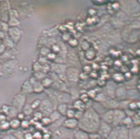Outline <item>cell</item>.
I'll return each instance as SVG.
<instances>
[{"label":"cell","instance_id":"obj_1","mask_svg":"<svg viewBox=\"0 0 140 139\" xmlns=\"http://www.w3.org/2000/svg\"><path fill=\"white\" fill-rule=\"evenodd\" d=\"M101 122V116L90 107L86 109L82 119L78 120V128L88 134L97 133Z\"/></svg>","mask_w":140,"mask_h":139},{"label":"cell","instance_id":"obj_2","mask_svg":"<svg viewBox=\"0 0 140 139\" xmlns=\"http://www.w3.org/2000/svg\"><path fill=\"white\" fill-rule=\"evenodd\" d=\"M49 99L54 106L55 110L58 105L61 103L68 104L72 100L70 93L64 91H60L53 89H47L46 91Z\"/></svg>","mask_w":140,"mask_h":139},{"label":"cell","instance_id":"obj_3","mask_svg":"<svg viewBox=\"0 0 140 139\" xmlns=\"http://www.w3.org/2000/svg\"><path fill=\"white\" fill-rule=\"evenodd\" d=\"M52 139L74 138V130L62 126L52 132Z\"/></svg>","mask_w":140,"mask_h":139},{"label":"cell","instance_id":"obj_4","mask_svg":"<svg viewBox=\"0 0 140 139\" xmlns=\"http://www.w3.org/2000/svg\"><path fill=\"white\" fill-rule=\"evenodd\" d=\"M39 108L40 112L45 116H49L55 110L53 105L49 99H44L42 101Z\"/></svg>","mask_w":140,"mask_h":139},{"label":"cell","instance_id":"obj_5","mask_svg":"<svg viewBox=\"0 0 140 139\" xmlns=\"http://www.w3.org/2000/svg\"><path fill=\"white\" fill-rule=\"evenodd\" d=\"M127 116L124 110L120 109L114 110L113 120L112 127H117L121 126L123 120Z\"/></svg>","mask_w":140,"mask_h":139},{"label":"cell","instance_id":"obj_6","mask_svg":"<svg viewBox=\"0 0 140 139\" xmlns=\"http://www.w3.org/2000/svg\"><path fill=\"white\" fill-rule=\"evenodd\" d=\"M112 125L107 124L101 120V124L98 130L97 133L101 139H107L112 130Z\"/></svg>","mask_w":140,"mask_h":139},{"label":"cell","instance_id":"obj_7","mask_svg":"<svg viewBox=\"0 0 140 139\" xmlns=\"http://www.w3.org/2000/svg\"><path fill=\"white\" fill-rule=\"evenodd\" d=\"M26 100V94L24 93L18 94L14 97L12 101L13 107L16 109L18 111L23 110Z\"/></svg>","mask_w":140,"mask_h":139},{"label":"cell","instance_id":"obj_8","mask_svg":"<svg viewBox=\"0 0 140 139\" xmlns=\"http://www.w3.org/2000/svg\"><path fill=\"white\" fill-rule=\"evenodd\" d=\"M67 79L72 83H76L79 78V71L74 68H69L66 71Z\"/></svg>","mask_w":140,"mask_h":139},{"label":"cell","instance_id":"obj_9","mask_svg":"<svg viewBox=\"0 0 140 139\" xmlns=\"http://www.w3.org/2000/svg\"><path fill=\"white\" fill-rule=\"evenodd\" d=\"M8 34L12 41L15 43H17L21 38V33L19 30L16 27H12L8 29Z\"/></svg>","mask_w":140,"mask_h":139},{"label":"cell","instance_id":"obj_10","mask_svg":"<svg viewBox=\"0 0 140 139\" xmlns=\"http://www.w3.org/2000/svg\"><path fill=\"white\" fill-rule=\"evenodd\" d=\"M29 82L33 87L34 93H41L44 91V88L42 84V83L38 81L34 77L31 78Z\"/></svg>","mask_w":140,"mask_h":139},{"label":"cell","instance_id":"obj_11","mask_svg":"<svg viewBox=\"0 0 140 139\" xmlns=\"http://www.w3.org/2000/svg\"><path fill=\"white\" fill-rule=\"evenodd\" d=\"M51 69L54 73L59 75L65 73L66 71V66L59 63H53L51 64Z\"/></svg>","mask_w":140,"mask_h":139},{"label":"cell","instance_id":"obj_12","mask_svg":"<svg viewBox=\"0 0 140 139\" xmlns=\"http://www.w3.org/2000/svg\"><path fill=\"white\" fill-rule=\"evenodd\" d=\"M78 120L75 118L68 119L66 118L65 120L63 126L66 128L68 129L74 130L78 127Z\"/></svg>","mask_w":140,"mask_h":139},{"label":"cell","instance_id":"obj_13","mask_svg":"<svg viewBox=\"0 0 140 139\" xmlns=\"http://www.w3.org/2000/svg\"><path fill=\"white\" fill-rule=\"evenodd\" d=\"M113 114L114 110H109L101 116L102 120L107 124L112 125L113 120Z\"/></svg>","mask_w":140,"mask_h":139},{"label":"cell","instance_id":"obj_14","mask_svg":"<svg viewBox=\"0 0 140 139\" xmlns=\"http://www.w3.org/2000/svg\"><path fill=\"white\" fill-rule=\"evenodd\" d=\"M127 93L124 87H121L117 88L115 93V97L120 101L124 100L127 96Z\"/></svg>","mask_w":140,"mask_h":139},{"label":"cell","instance_id":"obj_15","mask_svg":"<svg viewBox=\"0 0 140 139\" xmlns=\"http://www.w3.org/2000/svg\"><path fill=\"white\" fill-rule=\"evenodd\" d=\"M74 138L76 139H89L88 133L78 127L74 130Z\"/></svg>","mask_w":140,"mask_h":139},{"label":"cell","instance_id":"obj_16","mask_svg":"<svg viewBox=\"0 0 140 139\" xmlns=\"http://www.w3.org/2000/svg\"><path fill=\"white\" fill-rule=\"evenodd\" d=\"M66 117L62 116L58 120H56V121H55L54 122L51 124V125H49V126L51 128V132H52L55 130L58 129L59 128L63 126V124L66 120Z\"/></svg>","mask_w":140,"mask_h":139},{"label":"cell","instance_id":"obj_17","mask_svg":"<svg viewBox=\"0 0 140 139\" xmlns=\"http://www.w3.org/2000/svg\"><path fill=\"white\" fill-rule=\"evenodd\" d=\"M130 134V129L123 126H120L117 139H128Z\"/></svg>","mask_w":140,"mask_h":139},{"label":"cell","instance_id":"obj_18","mask_svg":"<svg viewBox=\"0 0 140 139\" xmlns=\"http://www.w3.org/2000/svg\"><path fill=\"white\" fill-rule=\"evenodd\" d=\"M22 92L24 94H31L34 92L33 88L29 81H26L23 84L22 86Z\"/></svg>","mask_w":140,"mask_h":139},{"label":"cell","instance_id":"obj_19","mask_svg":"<svg viewBox=\"0 0 140 139\" xmlns=\"http://www.w3.org/2000/svg\"><path fill=\"white\" fill-rule=\"evenodd\" d=\"M73 108L75 110L84 111L86 110V105L82 101L77 99L73 103Z\"/></svg>","mask_w":140,"mask_h":139},{"label":"cell","instance_id":"obj_20","mask_svg":"<svg viewBox=\"0 0 140 139\" xmlns=\"http://www.w3.org/2000/svg\"><path fill=\"white\" fill-rule=\"evenodd\" d=\"M68 106L66 103H61L57 105L56 107V110L63 116L66 117L67 112L68 111Z\"/></svg>","mask_w":140,"mask_h":139},{"label":"cell","instance_id":"obj_21","mask_svg":"<svg viewBox=\"0 0 140 139\" xmlns=\"http://www.w3.org/2000/svg\"><path fill=\"white\" fill-rule=\"evenodd\" d=\"M121 125L125 127L128 128L129 129H131L133 127H134L132 118L127 116L123 120Z\"/></svg>","mask_w":140,"mask_h":139},{"label":"cell","instance_id":"obj_22","mask_svg":"<svg viewBox=\"0 0 140 139\" xmlns=\"http://www.w3.org/2000/svg\"><path fill=\"white\" fill-rule=\"evenodd\" d=\"M130 134L133 139H140V126H134L130 129Z\"/></svg>","mask_w":140,"mask_h":139},{"label":"cell","instance_id":"obj_23","mask_svg":"<svg viewBox=\"0 0 140 139\" xmlns=\"http://www.w3.org/2000/svg\"><path fill=\"white\" fill-rule=\"evenodd\" d=\"M116 89H116L114 85L111 82H109L107 85V93L109 94V96L111 97H112V98L115 97V93H116Z\"/></svg>","mask_w":140,"mask_h":139},{"label":"cell","instance_id":"obj_24","mask_svg":"<svg viewBox=\"0 0 140 139\" xmlns=\"http://www.w3.org/2000/svg\"><path fill=\"white\" fill-rule=\"evenodd\" d=\"M120 126L113 127L107 139H117Z\"/></svg>","mask_w":140,"mask_h":139},{"label":"cell","instance_id":"obj_25","mask_svg":"<svg viewBox=\"0 0 140 139\" xmlns=\"http://www.w3.org/2000/svg\"><path fill=\"white\" fill-rule=\"evenodd\" d=\"M41 83L44 89L47 88V89H48L52 87L53 82L50 78L46 77L43 79Z\"/></svg>","mask_w":140,"mask_h":139},{"label":"cell","instance_id":"obj_26","mask_svg":"<svg viewBox=\"0 0 140 139\" xmlns=\"http://www.w3.org/2000/svg\"><path fill=\"white\" fill-rule=\"evenodd\" d=\"M62 116L56 110H55L51 114V115L49 116V117L51 119V122L53 123L60 119Z\"/></svg>","mask_w":140,"mask_h":139},{"label":"cell","instance_id":"obj_27","mask_svg":"<svg viewBox=\"0 0 140 139\" xmlns=\"http://www.w3.org/2000/svg\"><path fill=\"white\" fill-rule=\"evenodd\" d=\"M33 109L31 107V105L25 104L22 110L23 113L25 116H30L33 111Z\"/></svg>","mask_w":140,"mask_h":139},{"label":"cell","instance_id":"obj_28","mask_svg":"<svg viewBox=\"0 0 140 139\" xmlns=\"http://www.w3.org/2000/svg\"><path fill=\"white\" fill-rule=\"evenodd\" d=\"M9 125L13 129H17L21 126V121L18 119H14L11 122Z\"/></svg>","mask_w":140,"mask_h":139},{"label":"cell","instance_id":"obj_29","mask_svg":"<svg viewBox=\"0 0 140 139\" xmlns=\"http://www.w3.org/2000/svg\"><path fill=\"white\" fill-rule=\"evenodd\" d=\"M19 24V22L17 18H16L14 16H12L11 19L9 20L8 22V25L10 26H12V27H14L18 25Z\"/></svg>","mask_w":140,"mask_h":139},{"label":"cell","instance_id":"obj_30","mask_svg":"<svg viewBox=\"0 0 140 139\" xmlns=\"http://www.w3.org/2000/svg\"><path fill=\"white\" fill-rule=\"evenodd\" d=\"M34 77L38 81H39V80L42 81L43 79L46 78V76L45 74L43 73L41 71H39L38 72H35V74H34Z\"/></svg>","mask_w":140,"mask_h":139},{"label":"cell","instance_id":"obj_31","mask_svg":"<svg viewBox=\"0 0 140 139\" xmlns=\"http://www.w3.org/2000/svg\"><path fill=\"white\" fill-rule=\"evenodd\" d=\"M76 110L73 109H69L67 112L66 117L68 119L74 118Z\"/></svg>","mask_w":140,"mask_h":139},{"label":"cell","instance_id":"obj_32","mask_svg":"<svg viewBox=\"0 0 140 139\" xmlns=\"http://www.w3.org/2000/svg\"><path fill=\"white\" fill-rule=\"evenodd\" d=\"M132 118L134 126H140V116H138L137 114H135Z\"/></svg>","mask_w":140,"mask_h":139},{"label":"cell","instance_id":"obj_33","mask_svg":"<svg viewBox=\"0 0 140 139\" xmlns=\"http://www.w3.org/2000/svg\"><path fill=\"white\" fill-rule=\"evenodd\" d=\"M89 97L88 96L87 94L83 93L79 96V100L82 101L85 104H87L89 101Z\"/></svg>","mask_w":140,"mask_h":139},{"label":"cell","instance_id":"obj_34","mask_svg":"<svg viewBox=\"0 0 140 139\" xmlns=\"http://www.w3.org/2000/svg\"><path fill=\"white\" fill-rule=\"evenodd\" d=\"M42 65L38 62H36L33 66V69L35 72L41 71L42 68Z\"/></svg>","mask_w":140,"mask_h":139},{"label":"cell","instance_id":"obj_35","mask_svg":"<svg viewBox=\"0 0 140 139\" xmlns=\"http://www.w3.org/2000/svg\"><path fill=\"white\" fill-rule=\"evenodd\" d=\"M41 120L42 124L45 126H49L51 124H52L49 116H45L44 117H43Z\"/></svg>","mask_w":140,"mask_h":139},{"label":"cell","instance_id":"obj_36","mask_svg":"<svg viewBox=\"0 0 140 139\" xmlns=\"http://www.w3.org/2000/svg\"><path fill=\"white\" fill-rule=\"evenodd\" d=\"M95 99L97 101L101 102L102 103H104V102H105V101H106L105 96L102 93H100V94H97L95 98Z\"/></svg>","mask_w":140,"mask_h":139},{"label":"cell","instance_id":"obj_37","mask_svg":"<svg viewBox=\"0 0 140 139\" xmlns=\"http://www.w3.org/2000/svg\"><path fill=\"white\" fill-rule=\"evenodd\" d=\"M41 103V101L39 99L35 100L31 105V107L33 110H36L37 109L39 108L40 105Z\"/></svg>","mask_w":140,"mask_h":139},{"label":"cell","instance_id":"obj_38","mask_svg":"<svg viewBox=\"0 0 140 139\" xmlns=\"http://www.w3.org/2000/svg\"><path fill=\"white\" fill-rule=\"evenodd\" d=\"M113 80H114V81L116 82L117 83H120L123 81L124 78L123 77L119 74H115L113 77Z\"/></svg>","mask_w":140,"mask_h":139},{"label":"cell","instance_id":"obj_39","mask_svg":"<svg viewBox=\"0 0 140 139\" xmlns=\"http://www.w3.org/2000/svg\"><path fill=\"white\" fill-rule=\"evenodd\" d=\"M84 111H77L76 110L75 112V115H74V118L76 119L79 120H81L83 116Z\"/></svg>","mask_w":140,"mask_h":139},{"label":"cell","instance_id":"obj_40","mask_svg":"<svg viewBox=\"0 0 140 139\" xmlns=\"http://www.w3.org/2000/svg\"><path fill=\"white\" fill-rule=\"evenodd\" d=\"M51 69V66H49L48 64H46L42 66V68L41 70V72H43V73L46 74Z\"/></svg>","mask_w":140,"mask_h":139},{"label":"cell","instance_id":"obj_41","mask_svg":"<svg viewBox=\"0 0 140 139\" xmlns=\"http://www.w3.org/2000/svg\"><path fill=\"white\" fill-rule=\"evenodd\" d=\"M41 53L43 56H48L51 53V51L47 48H43L41 50Z\"/></svg>","mask_w":140,"mask_h":139},{"label":"cell","instance_id":"obj_42","mask_svg":"<svg viewBox=\"0 0 140 139\" xmlns=\"http://www.w3.org/2000/svg\"><path fill=\"white\" fill-rule=\"evenodd\" d=\"M87 95H88V97H89V98L95 99L97 94H96L95 90H90L87 93Z\"/></svg>","mask_w":140,"mask_h":139},{"label":"cell","instance_id":"obj_43","mask_svg":"<svg viewBox=\"0 0 140 139\" xmlns=\"http://www.w3.org/2000/svg\"><path fill=\"white\" fill-rule=\"evenodd\" d=\"M16 138L17 139H25V135L22 132L18 131L16 133Z\"/></svg>","mask_w":140,"mask_h":139},{"label":"cell","instance_id":"obj_44","mask_svg":"<svg viewBox=\"0 0 140 139\" xmlns=\"http://www.w3.org/2000/svg\"><path fill=\"white\" fill-rule=\"evenodd\" d=\"M34 139H43V136L39 132H37L33 135Z\"/></svg>","mask_w":140,"mask_h":139},{"label":"cell","instance_id":"obj_45","mask_svg":"<svg viewBox=\"0 0 140 139\" xmlns=\"http://www.w3.org/2000/svg\"><path fill=\"white\" fill-rule=\"evenodd\" d=\"M29 123L27 121L22 120L21 122V127H22L23 128L26 129L29 127Z\"/></svg>","mask_w":140,"mask_h":139},{"label":"cell","instance_id":"obj_46","mask_svg":"<svg viewBox=\"0 0 140 139\" xmlns=\"http://www.w3.org/2000/svg\"><path fill=\"white\" fill-rule=\"evenodd\" d=\"M47 58H44V57H42V58H39V62L42 66H43V65L47 64Z\"/></svg>","mask_w":140,"mask_h":139},{"label":"cell","instance_id":"obj_47","mask_svg":"<svg viewBox=\"0 0 140 139\" xmlns=\"http://www.w3.org/2000/svg\"><path fill=\"white\" fill-rule=\"evenodd\" d=\"M43 114L41 112H37L35 114V118L38 120H42L43 119Z\"/></svg>","mask_w":140,"mask_h":139},{"label":"cell","instance_id":"obj_48","mask_svg":"<svg viewBox=\"0 0 140 139\" xmlns=\"http://www.w3.org/2000/svg\"><path fill=\"white\" fill-rule=\"evenodd\" d=\"M77 41L76 39H71L69 41V44L72 46H76L77 45Z\"/></svg>","mask_w":140,"mask_h":139},{"label":"cell","instance_id":"obj_49","mask_svg":"<svg viewBox=\"0 0 140 139\" xmlns=\"http://www.w3.org/2000/svg\"><path fill=\"white\" fill-rule=\"evenodd\" d=\"M25 115L23 113L18 114V115H17L18 120H23L25 117Z\"/></svg>","mask_w":140,"mask_h":139},{"label":"cell","instance_id":"obj_50","mask_svg":"<svg viewBox=\"0 0 140 139\" xmlns=\"http://www.w3.org/2000/svg\"><path fill=\"white\" fill-rule=\"evenodd\" d=\"M25 139H34L33 136L30 133H28L25 135Z\"/></svg>","mask_w":140,"mask_h":139},{"label":"cell","instance_id":"obj_51","mask_svg":"<svg viewBox=\"0 0 140 139\" xmlns=\"http://www.w3.org/2000/svg\"><path fill=\"white\" fill-rule=\"evenodd\" d=\"M55 55L54 54L50 53L47 56V57H48V58H49L50 60H54L55 57Z\"/></svg>","mask_w":140,"mask_h":139},{"label":"cell","instance_id":"obj_52","mask_svg":"<svg viewBox=\"0 0 140 139\" xmlns=\"http://www.w3.org/2000/svg\"><path fill=\"white\" fill-rule=\"evenodd\" d=\"M4 47L3 45H0V53H2L3 51H4Z\"/></svg>","mask_w":140,"mask_h":139},{"label":"cell","instance_id":"obj_53","mask_svg":"<svg viewBox=\"0 0 140 139\" xmlns=\"http://www.w3.org/2000/svg\"><path fill=\"white\" fill-rule=\"evenodd\" d=\"M7 139H17L15 137L12 136H8V137H7Z\"/></svg>","mask_w":140,"mask_h":139},{"label":"cell","instance_id":"obj_54","mask_svg":"<svg viewBox=\"0 0 140 139\" xmlns=\"http://www.w3.org/2000/svg\"><path fill=\"white\" fill-rule=\"evenodd\" d=\"M128 139H133L132 136H131V134H130H130H129V137Z\"/></svg>","mask_w":140,"mask_h":139},{"label":"cell","instance_id":"obj_55","mask_svg":"<svg viewBox=\"0 0 140 139\" xmlns=\"http://www.w3.org/2000/svg\"><path fill=\"white\" fill-rule=\"evenodd\" d=\"M1 70H2V67H1V66H0V73L1 72Z\"/></svg>","mask_w":140,"mask_h":139},{"label":"cell","instance_id":"obj_56","mask_svg":"<svg viewBox=\"0 0 140 139\" xmlns=\"http://www.w3.org/2000/svg\"><path fill=\"white\" fill-rule=\"evenodd\" d=\"M0 44H1V39H0Z\"/></svg>","mask_w":140,"mask_h":139},{"label":"cell","instance_id":"obj_57","mask_svg":"<svg viewBox=\"0 0 140 139\" xmlns=\"http://www.w3.org/2000/svg\"><path fill=\"white\" fill-rule=\"evenodd\" d=\"M73 139H75V138H73Z\"/></svg>","mask_w":140,"mask_h":139},{"label":"cell","instance_id":"obj_58","mask_svg":"<svg viewBox=\"0 0 140 139\" xmlns=\"http://www.w3.org/2000/svg\"></svg>","mask_w":140,"mask_h":139}]
</instances>
